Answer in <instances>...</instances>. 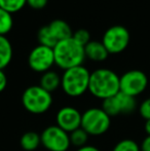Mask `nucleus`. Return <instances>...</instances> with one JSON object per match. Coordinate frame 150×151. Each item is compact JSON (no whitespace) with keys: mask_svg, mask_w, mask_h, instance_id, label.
<instances>
[{"mask_svg":"<svg viewBox=\"0 0 150 151\" xmlns=\"http://www.w3.org/2000/svg\"><path fill=\"white\" fill-rule=\"evenodd\" d=\"M40 140L47 151H67L71 146L69 134L57 124L46 127L40 134Z\"/></svg>","mask_w":150,"mask_h":151,"instance_id":"8","label":"nucleus"},{"mask_svg":"<svg viewBox=\"0 0 150 151\" xmlns=\"http://www.w3.org/2000/svg\"><path fill=\"white\" fill-rule=\"evenodd\" d=\"M37 39L39 44L44 46H47V47L54 48L56 46V44L58 43V40L55 38V36L52 35V33L50 32L48 26H43L39 29L37 33Z\"/></svg>","mask_w":150,"mask_h":151,"instance_id":"17","label":"nucleus"},{"mask_svg":"<svg viewBox=\"0 0 150 151\" xmlns=\"http://www.w3.org/2000/svg\"><path fill=\"white\" fill-rule=\"evenodd\" d=\"M48 0H27V5L35 10H40L47 5Z\"/></svg>","mask_w":150,"mask_h":151,"instance_id":"24","label":"nucleus"},{"mask_svg":"<svg viewBox=\"0 0 150 151\" xmlns=\"http://www.w3.org/2000/svg\"><path fill=\"white\" fill-rule=\"evenodd\" d=\"M81 114L73 106H64L57 112L56 124L69 134L81 127Z\"/></svg>","mask_w":150,"mask_h":151,"instance_id":"11","label":"nucleus"},{"mask_svg":"<svg viewBox=\"0 0 150 151\" xmlns=\"http://www.w3.org/2000/svg\"><path fill=\"white\" fill-rule=\"evenodd\" d=\"M130 40V32L126 27L121 25H114L103 34L102 43L109 55H117L126 50Z\"/></svg>","mask_w":150,"mask_h":151,"instance_id":"6","label":"nucleus"},{"mask_svg":"<svg viewBox=\"0 0 150 151\" xmlns=\"http://www.w3.org/2000/svg\"><path fill=\"white\" fill-rule=\"evenodd\" d=\"M52 95L39 84L28 86L22 93V105L31 114L40 115L47 112L52 106Z\"/></svg>","mask_w":150,"mask_h":151,"instance_id":"4","label":"nucleus"},{"mask_svg":"<svg viewBox=\"0 0 150 151\" xmlns=\"http://www.w3.org/2000/svg\"><path fill=\"white\" fill-rule=\"evenodd\" d=\"M47 26L50 32L52 33V35L55 36V38L58 40V42L72 37L73 31L71 29L70 25L66 21L57 19V20L52 21Z\"/></svg>","mask_w":150,"mask_h":151,"instance_id":"13","label":"nucleus"},{"mask_svg":"<svg viewBox=\"0 0 150 151\" xmlns=\"http://www.w3.org/2000/svg\"><path fill=\"white\" fill-rule=\"evenodd\" d=\"M75 151H101L99 149L98 147L96 146H93V145H85L83 147H80V148H77Z\"/></svg>","mask_w":150,"mask_h":151,"instance_id":"27","label":"nucleus"},{"mask_svg":"<svg viewBox=\"0 0 150 151\" xmlns=\"http://www.w3.org/2000/svg\"><path fill=\"white\" fill-rule=\"evenodd\" d=\"M84 54L85 59L94 62H104L109 56V52L105 48L102 41L98 40H90L84 46Z\"/></svg>","mask_w":150,"mask_h":151,"instance_id":"12","label":"nucleus"},{"mask_svg":"<svg viewBox=\"0 0 150 151\" xmlns=\"http://www.w3.org/2000/svg\"><path fill=\"white\" fill-rule=\"evenodd\" d=\"M139 113L145 120L150 119V98H147L139 106Z\"/></svg>","mask_w":150,"mask_h":151,"instance_id":"23","label":"nucleus"},{"mask_svg":"<svg viewBox=\"0 0 150 151\" xmlns=\"http://www.w3.org/2000/svg\"><path fill=\"white\" fill-rule=\"evenodd\" d=\"M72 38L77 42L78 44L82 46H85L88 42L90 41V34L86 29H78L73 32L72 34Z\"/></svg>","mask_w":150,"mask_h":151,"instance_id":"22","label":"nucleus"},{"mask_svg":"<svg viewBox=\"0 0 150 151\" xmlns=\"http://www.w3.org/2000/svg\"><path fill=\"white\" fill-rule=\"evenodd\" d=\"M20 145L25 151H35L41 145L40 134L36 132H26L22 135L20 139Z\"/></svg>","mask_w":150,"mask_h":151,"instance_id":"16","label":"nucleus"},{"mask_svg":"<svg viewBox=\"0 0 150 151\" xmlns=\"http://www.w3.org/2000/svg\"><path fill=\"white\" fill-rule=\"evenodd\" d=\"M111 125V117L102 107H92L81 114V129L92 137L102 136L108 132Z\"/></svg>","mask_w":150,"mask_h":151,"instance_id":"5","label":"nucleus"},{"mask_svg":"<svg viewBox=\"0 0 150 151\" xmlns=\"http://www.w3.org/2000/svg\"><path fill=\"white\" fill-rule=\"evenodd\" d=\"M88 91L99 100L108 99L119 93V76L108 68H99L90 72Z\"/></svg>","mask_w":150,"mask_h":151,"instance_id":"1","label":"nucleus"},{"mask_svg":"<svg viewBox=\"0 0 150 151\" xmlns=\"http://www.w3.org/2000/svg\"><path fill=\"white\" fill-rule=\"evenodd\" d=\"M7 86V76L4 70H0V93H2Z\"/></svg>","mask_w":150,"mask_h":151,"instance_id":"25","label":"nucleus"},{"mask_svg":"<svg viewBox=\"0 0 150 151\" xmlns=\"http://www.w3.org/2000/svg\"><path fill=\"white\" fill-rule=\"evenodd\" d=\"M28 65L32 71L44 73L52 70L55 65V56L52 48L38 44L30 52L28 56Z\"/></svg>","mask_w":150,"mask_h":151,"instance_id":"10","label":"nucleus"},{"mask_svg":"<svg viewBox=\"0 0 150 151\" xmlns=\"http://www.w3.org/2000/svg\"><path fill=\"white\" fill-rule=\"evenodd\" d=\"M90 72L83 65L67 69L61 75V88L65 95L78 98L88 91Z\"/></svg>","mask_w":150,"mask_h":151,"instance_id":"3","label":"nucleus"},{"mask_svg":"<svg viewBox=\"0 0 150 151\" xmlns=\"http://www.w3.org/2000/svg\"><path fill=\"white\" fill-rule=\"evenodd\" d=\"M136 108V98L128 96L121 91L102 102V109L110 117L120 115V114H130L135 111Z\"/></svg>","mask_w":150,"mask_h":151,"instance_id":"9","label":"nucleus"},{"mask_svg":"<svg viewBox=\"0 0 150 151\" xmlns=\"http://www.w3.org/2000/svg\"><path fill=\"white\" fill-rule=\"evenodd\" d=\"M141 151H150V136H146L140 145Z\"/></svg>","mask_w":150,"mask_h":151,"instance_id":"26","label":"nucleus"},{"mask_svg":"<svg viewBox=\"0 0 150 151\" xmlns=\"http://www.w3.org/2000/svg\"><path fill=\"white\" fill-rule=\"evenodd\" d=\"M88 137H90V136H88L81 127H79V129L69 133L70 144L76 148H80V147H83V146L88 145L86 143H88Z\"/></svg>","mask_w":150,"mask_h":151,"instance_id":"19","label":"nucleus"},{"mask_svg":"<svg viewBox=\"0 0 150 151\" xmlns=\"http://www.w3.org/2000/svg\"><path fill=\"white\" fill-rule=\"evenodd\" d=\"M112 151H141L140 145L133 139H123L114 145Z\"/></svg>","mask_w":150,"mask_h":151,"instance_id":"21","label":"nucleus"},{"mask_svg":"<svg viewBox=\"0 0 150 151\" xmlns=\"http://www.w3.org/2000/svg\"><path fill=\"white\" fill-rule=\"evenodd\" d=\"M148 86V77L141 70H128L119 76V91L131 97H138Z\"/></svg>","mask_w":150,"mask_h":151,"instance_id":"7","label":"nucleus"},{"mask_svg":"<svg viewBox=\"0 0 150 151\" xmlns=\"http://www.w3.org/2000/svg\"><path fill=\"white\" fill-rule=\"evenodd\" d=\"M144 129H145V133L147 134V136H150V119L145 120Z\"/></svg>","mask_w":150,"mask_h":151,"instance_id":"28","label":"nucleus"},{"mask_svg":"<svg viewBox=\"0 0 150 151\" xmlns=\"http://www.w3.org/2000/svg\"><path fill=\"white\" fill-rule=\"evenodd\" d=\"M14 57V50H12L11 42L6 36L0 35V70H4Z\"/></svg>","mask_w":150,"mask_h":151,"instance_id":"15","label":"nucleus"},{"mask_svg":"<svg viewBox=\"0 0 150 151\" xmlns=\"http://www.w3.org/2000/svg\"><path fill=\"white\" fill-rule=\"evenodd\" d=\"M27 5V0H0V7L10 14L22 10Z\"/></svg>","mask_w":150,"mask_h":151,"instance_id":"20","label":"nucleus"},{"mask_svg":"<svg viewBox=\"0 0 150 151\" xmlns=\"http://www.w3.org/2000/svg\"><path fill=\"white\" fill-rule=\"evenodd\" d=\"M14 27V18L10 12L0 7V35L6 36Z\"/></svg>","mask_w":150,"mask_h":151,"instance_id":"18","label":"nucleus"},{"mask_svg":"<svg viewBox=\"0 0 150 151\" xmlns=\"http://www.w3.org/2000/svg\"><path fill=\"white\" fill-rule=\"evenodd\" d=\"M55 65L65 71L73 67L81 66L85 60L84 46L78 44L72 37L59 41L54 48Z\"/></svg>","mask_w":150,"mask_h":151,"instance_id":"2","label":"nucleus"},{"mask_svg":"<svg viewBox=\"0 0 150 151\" xmlns=\"http://www.w3.org/2000/svg\"><path fill=\"white\" fill-rule=\"evenodd\" d=\"M39 86L48 93L57 91L61 88V75L54 70H50L41 74L39 79Z\"/></svg>","mask_w":150,"mask_h":151,"instance_id":"14","label":"nucleus"}]
</instances>
